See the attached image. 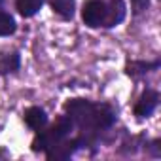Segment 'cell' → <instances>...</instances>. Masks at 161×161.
I'll return each instance as SVG.
<instances>
[{
	"instance_id": "cell-1",
	"label": "cell",
	"mask_w": 161,
	"mask_h": 161,
	"mask_svg": "<svg viewBox=\"0 0 161 161\" xmlns=\"http://www.w3.org/2000/svg\"><path fill=\"white\" fill-rule=\"evenodd\" d=\"M63 114L70 118L76 127V133L93 135L104 138L106 146L118 140L116 123H118V108L108 101H93L87 97H70L61 106Z\"/></svg>"
},
{
	"instance_id": "cell-2",
	"label": "cell",
	"mask_w": 161,
	"mask_h": 161,
	"mask_svg": "<svg viewBox=\"0 0 161 161\" xmlns=\"http://www.w3.org/2000/svg\"><path fill=\"white\" fill-rule=\"evenodd\" d=\"M74 133H76V127L70 121V118L61 114V116L55 118V121H49L44 129L34 133V136L31 140V152L36 153V155H40V153L44 155L47 150L61 144L64 138L72 136Z\"/></svg>"
},
{
	"instance_id": "cell-3",
	"label": "cell",
	"mask_w": 161,
	"mask_h": 161,
	"mask_svg": "<svg viewBox=\"0 0 161 161\" xmlns=\"http://www.w3.org/2000/svg\"><path fill=\"white\" fill-rule=\"evenodd\" d=\"M159 103H161V93L152 86H144L140 95L133 103V118L136 121H146L153 118V114L159 108Z\"/></svg>"
},
{
	"instance_id": "cell-4",
	"label": "cell",
	"mask_w": 161,
	"mask_h": 161,
	"mask_svg": "<svg viewBox=\"0 0 161 161\" xmlns=\"http://www.w3.org/2000/svg\"><path fill=\"white\" fill-rule=\"evenodd\" d=\"M161 68V59H127L123 64V74L131 80V82L138 84L142 80H146L148 76L155 74Z\"/></svg>"
},
{
	"instance_id": "cell-5",
	"label": "cell",
	"mask_w": 161,
	"mask_h": 161,
	"mask_svg": "<svg viewBox=\"0 0 161 161\" xmlns=\"http://www.w3.org/2000/svg\"><path fill=\"white\" fill-rule=\"evenodd\" d=\"M80 17H82L86 29H103L106 17V0H84L82 8H80Z\"/></svg>"
},
{
	"instance_id": "cell-6",
	"label": "cell",
	"mask_w": 161,
	"mask_h": 161,
	"mask_svg": "<svg viewBox=\"0 0 161 161\" xmlns=\"http://www.w3.org/2000/svg\"><path fill=\"white\" fill-rule=\"evenodd\" d=\"M127 15H129L127 0H106V17H104L103 29L104 31L118 29L119 25L125 23Z\"/></svg>"
},
{
	"instance_id": "cell-7",
	"label": "cell",
	"mask_w": 161,
	"mask_h": 161,
	"mask_svg": "<svg viewBox=\"0 0 161 161\" xmlns=\"http://www.w3.org/2000/svg\"><path fill=\"white\" fill-rule=\"evenodd\" d=\"M23 66V55L19 49H6L0 51V78L8 80L21 72Z\"/></svg>"
},
{
	"instance_id": "cell-8",
	"label": "cell",
	"mask_w": 161,
	"mask_h": 161,
	"mask_svg": "<svg viewBox=\"0 0 161 161\" xmlns=\"http://www.w3.org/2000/svg\"><path fill=\"white\" fill-rule=\"evenodd\" d=\"M21 119H23V123H25L32 133H36V131L44 129V127L49 123V114H47V110H46L44 106H40V104H31V106H27V108L23 110Z\"/></svg>"
},
{
	"instance_id": "cell-9",
	"label": "cell",
	"mask_w": 161,
	"mask_h": 161,
	"mask_svg": "<svg viewBox=\"0 0 161 161\" xmlns=\"http://www.w3.org/2000/svg\"><path fill=\"white\" fill-rule=\"evenodd\" d=\"M46 4L49 6L53 15H57L61 21L70 23V21L76 19V14H78V2L76 0H46Z\"/></svg>"
},
{
	"instance_id": "cell-10",
	"label": "cell",
	"mask_w": 161,
	"mask_h": 161,
	"mask_svg": "<svg viewBox=\"0 0 161 161\" xmlns=\"http://www.w3.org/2000/svg\"><path fill=\"white\" fill-rule=\"evenodd\" d=\"M44 6H46V0H14V8H15L17 15L23 19L36 17Z\"/></svg>"
},
{
	"instance_id": "cell-11",
	"label": "cell",
	"mask_w": 161,
	"mask_h": 161,
	"mask_svg": "<svg viewBox=\"0 0 161 161\" xmlns=\"http://www.w3.org/2000/svg\"><path fill=\"white\" fill-rule=\"evenodd\" d=\"M17 32V19L12 12L0 10V38H10Z\"/></svg>"
},
{
	"instance_id": "cell-12",
	"label": "cell",
	"mask_w": 161,
	"mask_h": 161,
	"mask_svg": "<svg viewBox=\"0 0 161 161\" xmlns=\"http://www.w3.org/2000/svg\"><path fill=\"white\" fill-rule=\"evenodd\" d=\"M142 153H144L146 157L159 159V157H161V138H157V136H153V138L146 136L144 146H142Z\"/></svg>"
},
{
	"instance_id": "cell-13",
	"label": "cell",
	"mask_w": 161,
	"mask_h": 161,
	"mask_svg": "<svg viewBox=\"0 0 161 161\" xmlns=\"http://www.w3.org/2000/svg\"><path fill=\"white\" fill-rule=\"evenodd\" d=\"M152 6V0H129L127 8H131V15L133 17H140L144 15Z\"/></svg>"
},
{
	"instance_id": "cell-14",
	"label": "cell",
	"mask_w": 161,
	"mask_h": 161,
	"mask_svg": "<svg viewBox=\"0 0 161 161\" xmlns=\"http://www.w3.org/2000/svg\"><path fill=\"white\" fill-rule=\"evenodd\" d=\"M6 2L8 0H0V10H6Z\"/></svg>"
}]
</instances>
